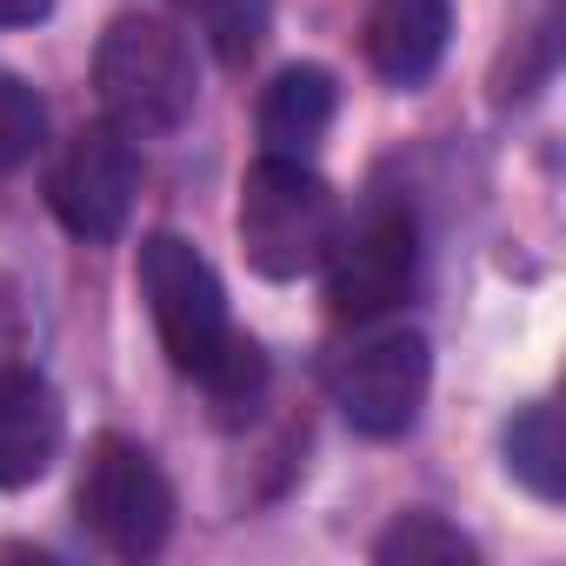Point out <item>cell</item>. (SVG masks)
<instances>
[{"label":"cell","instance_id":"1","mask_svg":"<svg viewBox=\"0 0 566 566\" xmlns=\"http://www.w3.org/2000/svg\"><path fill=\"white\" fill-rule=\"evenodd\" d=\"M240 253L260 280H301L327 260L340 233V200L307 160H280L260 154L240 180Z\"/></svg>","mask_w":566,"mask_h":566},{"label":"cell","instance_id":"2","mask_svg":"<svg viewBox=\"0 0 566 566\" xmlns=\"http://www.w3.org/2000/svg\"><path fill=\"white\" fill-rule=\"evenodd\" d=\"M94 94L120 134H174L193 114V54L167 21L120 14L94 48Z\"/></svg>","mask_w":566,"mask_h":566},{"label":"cell","instance_id":"3","mask_svg":"<svg viewBox=\"0 0 566 566\" xmlns=\"http://www.w3.org/2000/svg\"><path fill=\"white\" fill-rule=\"evenodd\" d=\"M74 506H81V526L114 559H154L174 533V486H167L160 460L127 433H101L87 447Z\"/></svg>","mask_w":566,"mask_h":566},{"label":"cell","instance_id":"4","mask_svg":"<svg viewBox=\"0 0 566 566\" xmlns=\"http://www.w3.org/2000/svg\"><path fill=\"white\" fill-rule=\"evenodd\" d=\"M140 294L154 314V334L167 347V360L180 374H200L220 347H227V294L220 273L207 266V253L180 233H147L140 240Z\"/></svg>","mask_w":566,"mask_h":566},{"label":"cell","instance_id":"5","mask_svg":"<svg viewBox=\"0 0 566 566\" xmlns=\"http://www.w3.org/2000/svg\"><path fill=\"white\" fill-rule=\"evenodd\" d=\"M327 307L334 321H380L413 294V273H420V227L407 207L380 200L367 207L354 227L334 233L327 247Z\"/></svg>","mask_w":566,"mask_h":566},{"label":"cell","instance_id":"6","mask_svg":"<svg viewBox=\"0 0 566 566\" xmlns=\"http://www.w3.org/2000/svg\"><path fill=\"white\" fill-rule=\"evenodd\" d=\"M427 380H433L427 334L387 327V334H367L360 347H347L334 360V407L347 413L354 433L400 440L420 420V407H427Z\"/></svg>","mask_w":566,"mask_h":566},{"label":"cell","instance_id":"7","mask_svg":"<svg viewBox=\"0 0 566 566\" xmlns=\"http://www.w3.org/2000/svg\"><path fill=\"white\" fill-rule=\"evenodd\" d=\"M134 193H140V154L134 134H120L114 120L81 127L48 174V207L74 240H120Z\"/></svg>","mask_w":566,"mask_h":566},{"label":"cell","instance_id":"8","mask_svg":"<svg viewBox=\"0 0 566 566\" xmlns=\"http://www.w3.org/2000/svg\"><path fill=\"white\" fill-rule=\"evenodd\" d=\"M61 440H67L61 394L28 367L0 374V493H21V486L48 480L61 460Z\"/></svg>","mask_w":566,"mask_h":566},{"label":"cell","instance_id":"9","mask_svg":"<svg viewBox=\"0 0 566 566\" xmlns=\"http://www.w3.org/2000/svg\"><path fill=\"white\" fill-rule=\"evenodd\" d=\"M453 34V0H374L367 8V61L387 87H420Z\"/></svg>","mask_w":566,"mask_h":566},{"label":"cell","instance_id":"10","mask_svg":"<svg viewBox=\"0 0 566 566\" xmlns=\"http://www.w3.org/2000/svg\"><path fill=\"white\" fill-rule=\"evenodd\" d=\"M334 107H340V87H334L327 67H280L273 87L260 94V140H266V154L307 160L327 140Z\"/></svg>","mask_w":566,"mask_h":566},{"label":"cell","instance_id":"11","mask_svg":"<svg viewBox=\"0 0 566 566\" xmlns=\"http://www.w3.org/2000/svg\"><path fill=\"white\" fill-rule=\"evenodd\" d=\"M506 473L533 493V500H559L566 493V433H559V407L553 400H533L526 413L506 420Z\"/></svg>","mask_w":566,"mask_h":566},{"label":"cell","instance_id":"12","mask_svg":"<svg viewBox=\"0 0 566 566\" xmlns=\"http://www.w3.org/2000/svg\"><path fill=\"white\" fill-rule=\"evenodd\" d=\"M193 380L207 387V407H213L220 427H247V420L260 413V400H266V354H260L247 334H227V347H220Z\"/></svg>","mask_w":566,"mask_h":566},{"label":"cell","instance_id":"13","mask_svg":"<svg viewBox=\"0 0 566 566\" xmlns=\"http://www.w3.org/2000/svg\"><path fill=\"white\" fill-rule=\"evenodd\" d=\"M174 8L193 21V34H200L227 67L253 61L260 41H266V21H273V0H174Z\"/></svg>","mask_w":566,"mask_h":566},{"label":"cell","instance_id":"14","mask_svg":"<svg viewBox=\"0 0 566 566\" xmlns=\"http://www.w3.org/2000/svg\"><path fill=\"white\" fill-rule=\"evenodd\" d=\"M380 566H467L473 539L460 526H447L440 513H400L380 539H374Z\"/></svg>","mask_w":566,"mask_h":566},{"label":"cell","instance_id":"15","mask_svg":"<svg viewBox=\"0 0 566 566\" xmlns=\"http://www.w3.org/2000/svg\"><path fill=\"white\" fill-rule=\"evenodd\" d=\"M41 140H48V101L21 74H0V174L28 167Z\"/></svg>","mask_w":566,"mask_h":566},{"label":"cell","instance_id":"16","mask_svg":"<svg viewBox=\"0 0 566 566\" xmlns=\"http://www.w3.org/2000/svg\"><path fill=\"white\" fill-rule=\"evenodd\" d=\"M48 14H54V0H0V34H8V28H34Z\"/></svg>","mask_w":566,"mask_h":566}]
</instances>
